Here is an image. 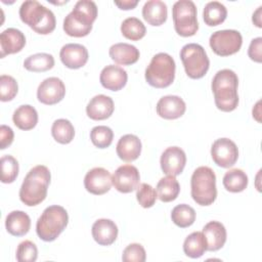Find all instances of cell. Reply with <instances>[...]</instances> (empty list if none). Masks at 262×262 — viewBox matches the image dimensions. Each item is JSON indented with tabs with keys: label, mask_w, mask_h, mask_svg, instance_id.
Here are the masks:
<instances>
[{
	"label": "cell",
	"mask_w": 262,
	"mask_h": 262,
	"mask_svg": "<svg viewBox=\"0 0 262 262\" xmlns=\"http://www.w3.org/2000/svg\"><path fill=\"white\" fill-rule=\"evenodd\" d=\"M171 219L177 226L185 228L193 224L195 220V211L192 207L186 204H180L173 208Z\"/></svg>",
	"instance_id": "836d02e7"
},
{
	"label": "cell",
	"mask_w": 262,
	"mask_h": 262,
	"mask_svg": "<svg viewBox=\"0 0 262 262\" xmlns=\"http://www.w3.org/2000/svg\"><path fill=\"white\" fill-rule=\"evenodd\" d=\"M61 62L69 69H79L88 60V50L82 44L69 43L61 47L59 52Z\"/></svg>",
	"instance_id": "2e32d148"
},
{
	"label": "cell",
	"mask_w": 262,
	"mask_h": 262,
	"mask_svg": "<svg viewBox=\"0 0 262 262\" xmlns=\"http://www.w3.org/2000/svg\"><path fill=\"white\" fill-rule=\"evenodd\" d=\"M175 61L173 57L165 52H160L152 56L149 64L145 69L146 82L156 88L170 86L175 78Z\"/></svg>",
	"instance_id": "52a82bcc"
},
{
	"label": "cell",
	"mask_w": 262,
	"mask_h": 262,
	"mask_svg": "<svg viewBox=\"0 0 262 262\" xmlns=\"http://www.w3.org/2000/svg\"><path fill=\"white\" fill-rule=\"evenodd\" d=\"M92 236L100 246L112 245L118 236V227L111 219H98L92 225Z\"/></svg>",
	"instance_id": "44dd1931"
},
{
	"label": "cell",
	"mask_w": 262,
	"mask_h": 262,
	"mask_svg": "<svg viewBox=\"0 0 262 262\" xmlns=\"http://www.w3.org/2000/svg\"><path fill=\"white\" fill-rule=\"evenodd\" d=\"M14 133L9 126L1 125L0 127V148L4 149L13 141Z\"/></svg>",
	"instance_id": "7bdbcfd3"
},
{
	"label": "cell",
	"mask_w": 262,
	"mask_h": 262,
	"mask_svg": "<svg viewBox=\"0 0 262 262\" xmlns=\"http://www.w3.org/2000/svg\"><path fill=\"white\" fill-rule=\"evenodd\" d=\"M203 234L207 243V251H218L226 242V229L219 221H210L203 228Z\"/></svg>",
	"instance_id": "7402d4cb"
},
{
	"label": "cell",
	"mask_w": 262,
	"mask_h": 262,
	"mask_svg": "<svg viewBox=\"0 0 262 262\" xmlns=\"http://www.w3.org/2000/svg\"><path fill=\"white\" fill-rule=\"evenodd\" d=\"M161 168L164 174L177 176L182 173L186 164V155L178 146L167 147L161 156Z\"/></svg>",
	"instance_id": "9a60e30c"
},
{
	"label": "cell",
	"mask_w": 262,
	"mask_h": 262,
	"mask_svg": "<svg viewBox=\"0 0 262 262\" xmlns=\"http://www.w3.org/2000/svg\"><path fill=\"white\" fill-rule=\"evenodd\" d=\"M50 178V171L46 166L38 165L32 168L21 183L19 189L20 201L29 207L42 203L47 195Z\"/></svg>",
	"instance_id": "7a4b0ae2"
},
{
	"label": "cell",
	"mask_w": 262,
	"mask_h": 262,
	"mask_svg": "<svg viewBox=\"0 0 262 262\" xmlns=\"http://www.w3.org/2000/svg\"><path fill=\"white\" fill-rule=\"evenodd\" d=\"M211 156L216 165L222 168H229L236 163L238 149L231 139L219 138L212 144Z\"/></svg>",
	"instance_id": "8fae6325"
},
{
	"label": "cell",
	"mask_w": 262,
	"mask_h": 262,
	"mask_svg": "<svg viewBox=\"0 0 262 262\" xmlns=\"http://www.w3.org/2000/svg\"><path fill=\"white\" fill-rule=\"evenodd\" d=\"M6 230L14 236H21L29 232L31 219L24 211H12L5 218Z\"/></svg>",
	"instance_id": "d4e9b609"
},
{
	"label": "cell",
	"mask_w": 262,
	"mask_h": 262,
	"mask_svg": "<svg viewBox=\"0 0 262 262\" xmlns=\"http://www.w3.org/2000/svg\"><path fill=\"white\" fill-rule=\"evenodd\" d=\"M261 48H262V38L257 37V38L253 39L251 41L249 49H248L249 57L256 62H261L262 61Z\"/></svg>",
	"instance_id": "b9f144b4"
},
{
	"label": "cell",
	"mask_w": 262,
	"mask_h": 262,
	"mask_svg": "<svg viewBox=\"0 0 262 262\" xmlns=\"http://www.w3.org/2000/svg\"><path fill=\"white\" fill-rule=\"evenodd\" d=\"M69 222L66 209L61 206L53 205L47 207L36 223V232L44 242H52L64 230Z\"/></svg>",
	"instance_id": "5b68a950"
},
{
	"label": "cell",
	"mask_w": 262,
	"mask_h": 262,
	"mask_svg": "<svg viewBox=\"0 0 262 262\" xmlns=\"http://www.w3.org/2000/svg\"><path fill=\"white\" fill-rule=\"evenodd\" d=\"M191 196L193 201L201 206L213 204L217 196L216 175L214 171L207 166L196 168L190 179Z\"/></svg>",
	"instance_id": "8992f818"
},
{
	"label": "cell",
	"mask_w": 262,
	"mask_h": 262,
	"mask_svg": "<svg viewBox=\"0 0 262 262\" xmlns=\"http://www.w3.org/2000/svg\"><path fill=\"white\" fill-rule=\"evenodd\" d=\"M121 32L125 38L132 41H137L144 37L146 29L139 18L127 17L121 25Z\"/></svg>",
	"instance_id": "e575fe53"
},
{
	"label": "cell",
	"mask_w": 262,
	"mask_h": 262,
	"mask_svg": "<svg viewBox=\"0 0 262 262\" xmlns=\"http://www.w3.org/2000/svg\"><path fill=\"white\" fill-rule=\"evenodd\" d=\"M167 5L161 0L146 1L142 7L143 18L151 26H161L167 19Z\"/></svg>",
	"instance_id": "484cf974"
},
{
	"label": "cell",
	"mask_w": 262,
	"mask_h": 262,
	"mask_svg": "<svg viewBox=\"0 0 262 262\" xmlns=\"http://www.w3.org/2000/svg\"><path fill=\"white\" fill-rule=\"evenodd\" d=\"M97 16V6L91 0L78 1L63 19V31L71 37L87 36Z\"/></svg>",
	"instance_id": "3957f363"
},
{
	"label": "cell",
	"mask_w": 262,
	"mask_h": 262,
	"mask_svg": "<svg viewBox=\"0 0 262 262\" xmlns=\"http://www.w3.org/2000/svg\"><path fill=\"white\" fill-rule=\"evenodd\" d=\"M223 185L230 192H241L248 186V176L241 169H231L224 174Z\"/></svg>",
	"instance_id": "4dcf8cb0"
},
{
	"label": "cell",
	"mask_w": 262,
	"mask_h": 262,
	"mask_svg": "<svg viewBox=\"0 0 262 262\" xmlns=\"http://www.w3.org/2000/svg\"><path fill=\"white\" fill-rule=\"evenodd\" d=\"M12 121L18 129L31 130L38 123V113L34 106L23 104L14 111Z\"/></svg>",
	"instance_id": "4316f807"
},
{
	"label": "cell",
	"mask_w": 262,
	"mask_h": 262,
	"mask_svg": "<svg viewBox=\"0 0 262 262\" xmlns=\"http://www.w3.org/2000/svg\"><path fill=\"white\" fill-rule=\"evenodd\" d=\"M113 184L111 173L101 167L89 170L84 178V185L87 191L92 194L100 195L107 192Z\"/></svg>",
	"instance_id": "5bb4252c"
},
{
	"label": "cell",
	"mask_w": 262,
	"mask_h": 262,
	"mask_svg": "<svg viewBox=\"0 0 262 262\" xmlns=\"http://www.w3.org/2000/svg\"><path fill=\"white\" fill-rule=\"evenodd\" d=\"M53 66H54L53 56L49 53H44V52L30 55L24 61V67L28 71L35 72V73L46 72L52 69Z\"/></svg>",
	"instance_id": "1f68e13d"
},
{
	"label": "cell",
	"mask_w": 262,
	"mask_h": 262,
	"mask_svg": "<svg viewBox=\"0 0 262 262\" xmlns=\"http://www.w3.org/2000/svg\"><path fill=\"white\" fill-rule=\"evenodd\" d=\"M157 191L151 185L147 183H141L137 187L136 199L142 208H150L155 205L157 200Z\"/></svg>",
	"instance_id": "f35d334b"
},
{
	"label": "cell",
	"mask_w": 262,
	"mask_h": 262,
	"mask_svg": "<svg viewBox=\"0 0 262 262\" xmlns=\"http://www.w3.org/2000/svg\"><path fill=\"white\" fill-rule=\"evenodd\" d=\"M180 58L186 75L191 79L203 78L209 70L210 60L204 47L200 44H185L180 50Z\"/></svg>",
	"instance_id": "9c48e42d"
},
{
	"label": "cell",
	"mask_w": 262,
	"mask_h": 262,
	"mask_svg": "<svg viewBox=\"0 0 262 262\" xmlns=\"http://www.w3.org/2000/svg\"><path fill=\"white\" fill-rule=\"evenodd\" d=\"M227 16L226 7L218 1L208 2L203 11V17L206 25L210 27H215L222 24Z\"/></svg>",
	"instance_id": "f546056e"
},
{
	"label": "cell",
	"mask_w": 262,
	"mask_h": 262,
	"mask_svg": "<svg viewBox=\"0 0 262 262\" xmlns=\"http://www.w3.org/2000/svg\"><path fill=\"white\" fill-rule=\"evenodd\" d=\"M238 78L229 69L218 71L212 80V91L216 106L222 112H232L238 104Z\"/></svg>",
	"instance_id": "6da1fadb"
},
{
	"label": "cell",
	"mask_w": 262,
	"mask_h": 262,
	"mask_svg": "<svg viewBox=\"0 0 262 262\" xmlns=\"http://www.w3.org/2000/svg\"><path fill=\"white\" fill-rule=\"evenodd\" d=\"M51 134L57 142L61 144H68L74 139L75 128L69 120L58 119L55 120L52 124Z\"/></svg>",
	"instance_id": "d6a6232c"
},
{
	"label": "cell",
	"mask_w": 262,
	"mask_h": 262,
	"mask_svg": "<svg viewBox=\"0 0 262 262\" xmlns=\"http://www.w3.org/2000/svg\"><path fill=\"white\" fill-rule=\"evenodd\" d=\"M261 10H262V6H259L258 9L253 13V17H252L253 23H254L258 28H261V27H262V25H261Z\"/></svg>",
	"instance_id": "f6af8a7d"
},
{
	"label": "cell",
	"mask_w": 262,
	"mask_h": 262,
	"mask_svg": "<svg viewBox=\"0 0 262 262\" xmlns=\"http://www.w3.org/2000/svg\"><path fill=\"white\" fill-rule=\"evenodd\" d=\"M115 4L120 9L129 10V9H133L138 4V1L137 0H122V1H115Z\"/></svg>",
	"instance_id": "ee69618b"
},
{
	"label": "cell",
	"mask_w": 262,
	"mask_h": 262,
	"mask_svg": "<svg viewBox=\"0 0 262 262\" xmlns=\"http://www.w3.org/2000/svg\"><path fill=\"white\" fill-rule=\"evenodd\" d=\"M157 196L164 203L174 201L180 191V185L175 176H166L159 180L157 184Z\"/></svg>",
	"instance_id": "83f0119b"
},
{
	"label": "cell",
	"mask_w": 262,
	"mask_h": 262,
	"mask_svg": "<svg viewBox=\"0 0 262 262\" xmlns=\"http://www.w3.org/2000/svg\"><path fill=\"white\" fill-rule=\"evenodd\" d=\"M64 95L66 86L57 77H49L43 80L37 89L38 100L47 105H52L59 102L62 100Z\"/></svg>",
	"instance_id": "7c38bea8"
},
{
	"label": "cell",
	"mask_w": 262,
	"mask_h": 262,
	"mask_svg": "<svg viewBox=\"0 0 262 262\" xmlns=\"http://www.w3.org/2000/svg\"><path fill=\"white\" fill-rule=\"evenodd\" d=\"M145 259L146 253L140 244H130L123 251L122 260L124 262H144Z\"/></svg>",
	"instance_id": "60d3db41"
},
{
	"label": "cell",
	"mask_w": 262,
	"mask_h": 262,
	"mask_svg": "<svg viewBox=\"0 0 262 262\" xmlns=\"http://www.w3.org/2000/svg\"><path fill=\"white\" fill-rule=\"evenodd\" d=\"M18 174V163L9 155L1 158V181L3 183L13 182Z\"/></svg>",
	"instance_id": "8d00e7d4"
},
{
	"label": "cell",
	"mask_w": 262,
	"mask_h": 262,
	"mask_svg": "<svg viewBox=\"0 0 262 262\" xmlns=\"http://www.w3.org/2000/svg\"><path fill=\"white\" fill-rule=\"evenodd\" d=\"M114 138L113 130L107 126H95L90 131V139L98 148H105L111 145Z\"/></svg>",
	"instance_id": "d590c367"
},
{
	"label": "cell",
	"mask_w": 262,
	"mask_h": 262,
	"mask_svg": "<svg viewBox=\"0 0 262 262\" xmlns=\"http://www.w3.org/2000/svg\"><path fill=\"white\" fill-rule=\"evenodd\" d=\"M209 44L214 53L228 56L236 53L243 44L242 34L236 30H220L210 36Z\"/></svg>",
	"instance_id": "30bf717a"
},
{
	"label": "cell",
	"mask_w": 262,
	"mask_h": 262,
	"mask_svg": "<svg viewBox=\"0 0 262 262\" xmlns=\"http://www.w3.org/2000/svg\"><path fill=\"white\" fill-rule=\"evenodd\" d=\"M156 110L161 118L174 120L180 118L185 113L186 105L180 96L166 95L159 99Z\"/></svg>",
	"instance_id": "e0dca14e"
},
{
	"label": "cell",
	"mask_w": 262,
	"mask_h": 262,
	"mask_svg": "<svg viewBox=\"0 0 262 262\" xmlns=\"http://www.w3.org/2000/svg\"><path fill=\"white\" fill-rule=\"evenodd\" d=\"M111 58L118 64L129 66L135 63L139 58V50L128 43H116L110 48Z\"/></svg>",
	"instance_id": "cb8c5ba5"
},
{
	"label": "cell",
	"mask_w": 262,
	"mask_h": 262,
	"mask_svg": "<svg viewBox=\"0 0 262 262\" xmlns=\"http://www.w3.org/2000/svg\"><path fill=\"white\" fill-rule=\"evenodd\" d=\"M127 80V72L123 68L115 64H108L104 67L99 76L101 85L105 89L112 91L121 90L126 85Z\"/></svg>",
	"instance_id": "ac0fdd59"
},
{
	"label": "cell",
	"mask_w": 262,
	"mask_h": 262,
	"mask_svg": "<svg viewBox=\"0 0 262 262\" xmlns=\"http://www.w3.org/2000/svg\"><path fill=\"white\" fill-rule=\"evenodd\" d=\"M116 150L121 160L133 162L140 156L141 141L136 135L126 134L119 139Z\"/></svg>",
	"instance_id": "603a6c76"
},
{
	"label": "cell",
	"mask_w": 262,
	"mask_h": 262,
	"mask_svg": "<svg viewBox=\"0 0 262 262\" xmlns=\"http://www.w3.org/2000/svg\"><path fill=\"white\" fill-rule=\"evenodd\" d=\"M184 254L190 258H200L207 251L206 238L201 231L190 233L183 243Z\"/></svg>",
	"instance_id": "f1b7e54d"
},
{
	"label": "cell",
	"mask_w": 262,
	"mask_h": 262,
	"mask_svg": "<svg viewBox=\"0 0 262 262\" xmlns=\"http://www.w3.org/2000/svg\"><path fill=\"white\" fill-rule=\"evenodd\" d=\"M19 17L23 23L41 35H47L55 29L54 13L35 0H27L21 3Z\"/></svg>",
	"instance_id": "277c9868"
},
{
	"label": "cell",
	"mask_w": 262,
	"mask_h": 262,
	"mask_svg": "<svg viewBox=\"0 0 262 262\" xmlns=\"http://www.w3.org/2000/svg\"><path fill=\"white\" fill-rule=\"evenodd\" d=\"M113 185L123 193H128L138 187L140 175L137 168L133 165H122L114 173Z\"/></svg>",
	"instance_id": "4fadbf2b"
},
{
	"label": "cell",
	"mask_w": 262,
	"mask_h": 262,
	"mask_svg": "<svg viewBox=\"0 0 262 262\" xmlns=\"http://www.w3.org/2000/svg\"><path fill=\"white\" fill-rule=\"evenodd\" d=\"M114 101L110 96L104 94L95 95L90 99L86 106L87 116L95 121L105 120L114 113Z\"/></svg>",
	"instance_id": "d6986e66"
},
{
	"label": "cell",
	"mask_w": 262,
	"mask_h": 262,
	"mask_svg": "<svg viewBox=\"0 0 262 262\" xmlns=\"http://www.w3.org/2000/svg\"><path fill=\"white\" fill-rule=\"evenodd\" d=\"M18 86L16 80L8 75L0 77V99L2 101L12 100L17 94Z\"/></svg>",
	"instance_id": "74e56055"
},
{
	"label": "cell",
	"mask_w": 262,
	"mask_h": 262,
	"mask_svg": "<svg viewBox=\"0 0 262 262\" xmlns=\"http://www.w3.org/2000/svg\"><path fill=\"white\" fill-rule=\"evenodd\" d=\"M172 17L176 33L182 37L193 36L199 30L196 6L191 0H179L173 4Z\"/></svg>",
	"instance_id": "ba28073f"
},
{
	"label": "cell",
	"mask_w": 262,
	"mask_h": 262,
	"mask_svg": "<svg viewBox=\"0 0 262 262\" xmlns=\"http://www.w3.org/2000/svg\"><path fill=\"white\" fill-rule=\"evenodd\" d=\"M38 257V249L31 241L21 242L16 249V260L18 262H34Z\"/></svg>",
	"instance_id": "ab89813d"
},
{
	"label": "cell",
	"mask_w": 262,
	"mask_h": 262,
	"mask_svg": "<svg viewBox=\"0 0 262 262\" xmlns=\"http://www.w3.org/2000/svg\"><path fill=\"white\" fill-rule=\"evenodd\" d=\"M26 45V37L24 33L15 28H8L0 34V50L1 57L7 54L19 52Z\"/></svg>",
	"instance_id": "ffe728a7"
}]
</instances>
